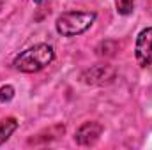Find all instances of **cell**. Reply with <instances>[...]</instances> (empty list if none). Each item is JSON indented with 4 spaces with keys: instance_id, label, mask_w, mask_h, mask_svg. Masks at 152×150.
<instances>
[{
    "instance_id": "cell-1",
    "label": "cell",
    "mask_w": 152,
    "mask_h": 150,
    "mask_svg": "<svg viewBox=\"0 0 152 150\" xmlns=\"http://www.w3.org/2000/svg\"><path fill=\"white\" fill-rule=\"evenodd\" d=\"M55 58V51L50 44H36L25 51H21L16 58H14V69H18L20 73H39L41 69H44L46 66H50Z\"/></svg>"
},
{
    "instance_id": "cell-2",
    "label": "cell",
    "mask_w": 152,
    "mask_h": 150,
    "mask_svg": "<svg viewBox=\"0 0 152 150\" xmlns=\"http://www.w3.org/2000/svg\"><path fill=\"white\" fill-rule=\"evenodd\" d=\"M96 21V12H85V11H67L62 12L57 21L55 28L64 37H75L83 32H87Z\"/></svg>"
},
{
    "instance_id": "cell-3",
    "label": "cell",
    "mask_w": 152,
    "mask_h": 150,
    "mask_svg": "<svg viewBox=\"0 0 152 150\" xmlns=\"http://www.w3.org/2000/svg\"><path fill=\"white\" fill-rule=\"evenodd\" d=\"M134 55H136V60L142 67H152V27L143 28L138 34Z\"/></svg>"
},
{
    "instance_id": "cell-4",
    "label": "cell",
    "mask_w": 152,
    "mask_h": 150,
    "mask_svg": "<svg viewBox=\"0 0 152 150\" xmlns=\"http://www.w3.org/2000/svg\"><path fill=\"white\" fill-rule=\"evenodd\" d=\"M103 133V125L97 124V122H85L75 134V140L78 145H83V147H90V145H96L99 136Z\"/></svg>"
},
{
    "instance_id": "cell-5",
    "label": "cell",
    "mask_w": 152,
    "mask_h": 150,
    "mask_svg": "<svg viewBox=\"0 0 152 150\" xmlns=\"http://www.w3.org/2000/svg\"><path fill=\"white\" fill-rule=\"evenodd\" d=\"M16 129H18V120H16L14 117L4 118V120L0 122V145L5 143V141L12 136V133H14Z\"/></svg>"
},
{
    "instance_id": "cell-6",
    "label": "cell",
    "mask_w": 152,
    "mask_h": 150,
    "mask_svg": "<svg viewBox=\"0 0 152 150\" xmlns=\"http://www.w3.org/2000/svg\"><path fill=\"white\" fill-rule=\"evenodd\" d=\"M115 7H117V12L118 14L127 16L134 9V0H115Z\"/></svg>"
},
{
    "instance_id": "cell-7",
    "label": "cell",
    "mask_w": 152,
    "mask_h": 150,
    "mask_svg": "<svg viewBox=\"0 0 152 150\" xmlns=\"http://www.w3.org/2000/svg\"><path fill=\"white\" fill-rule=\"evenodd\" d=\"M14 97V88L11 85H2L0 87V103H9Z\"/></svg>"
},
{
    "instance_id": "cell-8",
    "label": "cell",
    "mask_w": 152,
    "mask_h": 150,
    "mask_svg": "<svg viewBox=\"0 0 152 150\" xmlns=\"http://www.w3.org/2000/svg\"><path fill=\"white\" fill-rule=\"evenodd\" d=\"M36 4H42V2H46V0H34Z\"/></svg>"
}]
</instances>
